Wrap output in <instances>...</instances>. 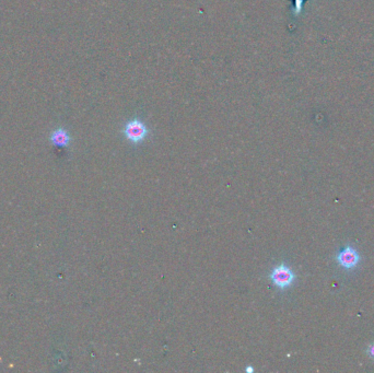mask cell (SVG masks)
<instances>
[{
	"instance_id": "1",
	"label": "cell",
	"mask_w": 374,
	"mask_h": 373,
	"mask_svg": "<svg viewBox=\"0 0 374 373\" xmlns=\"http://www.w3.org/2000/svg\"><path fill=\"white\" fill-rule=\"evenodd\" d=\"M269 278L271 283H273L277 288L285 290L294 283L295 275L290 267H288L285 264H282L276 266L273 270H271Z\"/></svg>"
},
{
	"instance_id": "2",
	"label": "cell",
	"mask_w": 374,
	"mask_h": 373,
	"mask_svg": "<svg viewBox=\"0 0 374 373\" xmlns=\"http://www.w3.org/2000/svg\"><path fill=\"white\" fill-rule=\"evenodd\" d=\"M123 133L125 135V137L133 143H139L147 137L149 132L146 125H144L140 120L135 118V120L129 121L125 125Z\"/></svg>"
},
{
	"instance_id": "3",
	"label": "cell",
	"mask_w": 374,
	"mask_h": 373,
	"mask_svg": "<svg viewBox=\"0 0 374 373\" xmlns=\"http://www.w3.org/2000/svg\"><path fill=\"white\" fill-rule=\"evenodd\" d=\"M360 254L351 245H348L344 250L337 254L336 260L338 265L346 270H351L359 265Z\"/></svg>"
},
{
	"instance_id": "4",
	"label": "cell",
	"mask_w": 374,
	"mask_h": 373,
	"mask_svg": "<svg viewBox=\"0 0 374 373\" xmlns=\"http://www.w3.org/2000/svg\"><path fill=\"white\" fill-rule=\"evenodd\" d=\"M50 141L57 147H67L70 142V136L67 133V130L58 128L50 135Z\"/></svg>"
},
{
	"instance_id": "5",
	"label": "cell",
	"mask_w": 374,
	"mask_h": 373,
	"mask_svg": "<svg viewBox=\"0 0 374 373\" xmlns=\"http://www.w3.org/2000/svg\"><path fill=\"white\" fill-rule=\"evenodd\" d=\"M367 355L369 356V358L374 360V342H372L367 348Z\"/></svg>"
},
{
	"instance_id": "6",
	"label": "cell",
	"mask_w": 374,
	"mask_h": 373,
	"mask_svg": "<svg viewBox=\"0 0 374 373\" xmlns=\"http://www.w3.org/2000/svg\"><path fill=\"white\" fill-rule=\"evenodd\" d=\"M246 371H250V372H252V371H253V369H252V368H248V369H246Z\"/></svg>"
}]
</instances>
